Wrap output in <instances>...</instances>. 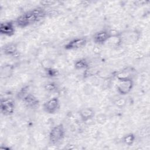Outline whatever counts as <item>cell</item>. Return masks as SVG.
Segmentation results:
<instances>
[{"instance_id":"2","label":"cell","mask_w":150,"mask_h":150,"mask_svg":"<svg viewBox=\"0 0 150 150\" xmlns=\"http://www.w3.org/2000/svg\"><path fill=\"white\" fill-rule=\"evenodd\" d=\"M66 129L63 124L53 127L49 134V140L51 144L56 145L62 141L65 137Z\"/></svg>"},{"instance_id":"16","label":"cell","mask_w":150,"mask_h":150,"mask_svg":"<svg viewBox=\"0 0 150 150\" xmlns=\"http://www.w3.org/2000/svg\"><path fill=\"white\" fill-rule=\"evenodd\" d=\"M136 137L133 133H128L125 134L122 138V142L127 146H131L135 141Z\"/></svg>"},{"instance_id":"13","label":"cell","mask_w":150,"mask_h":150,"mask_svg":"<svg viewBox=\"0 0 150 150\" xmlns=\"http://www.w3.org/2000/svg\"><path fill=\"white\" fill-rule=\"evenodd\" d=\"M14 67L13 65L6 64L1 66L0 70L1 77L2 79H6L10 77L13 74Z\"/></svg>"},{"instance_id":"9","label":"cell","mask_w":150,"mask_h":150,"mask_svg":"<svg viewBox=\"0 0 150 150\" xmlns=\"http://www.w3.org/2000/svg\"><path fill=\"white\" fill-rule=\"evenodd\" d=\"M15 23L13 21H6L0 24V33L6 36H12L15 32Z\"/></svg>"},{"instance_id":"21","label":"cell","mask_w":150,"mask_h":150,"mask_svg":"<svg viewBox=\"0 0 150 150\" xmlns=\"http://www.w3.org/2000/svg\"><path fill=\"white\" fill-rule=\"evenodd\" d=\"M55 3H56V2L53 1H42L40 2V4L42 6H51L52 5H54Z\"/></svg>"},{"instance_id":"3","label":"cell","mask_w":150,"mask_h":150,"mask_svg":"<svg viewBox=\"0 0 150 150\" xmlns=\"http://www.w3.org/2000/svg\"><path fill=\"white\" fill-rule=\"evenodd\" d=\"M15 109V101L9 98H2L0 100V111L2 115L9 116L14 113Z\"/></svg>"},{"instance_id":"5","label":"cell","mask_w":150,"mask_h":150,"mask_svg":"<svg viewBox=\"0 0 150 150\" xmlns=\"http://www.w3.org/2000/svg\"><path fill=\"white\" fill-rule=\"evenodd\" d=\"M87 43V39L84 36L74 38L64 46V48L66 50H77L84 47Z\"/></svg>"},{"instance_id":"6","label":"cell","mask_w":150,"mask_h":150,"mask_svg":"<svg viewBox=\"0 0 150 150\" xmlns=\"http://www.w3.org/2000/svg\"><path fill=\"white\" fill-rule=\"evenodd\" d=\"M112 36V35L110 31L103 29L96 32L93 35V40L96 44L102 45L108 42Z\"/></svg>"},{"instance_id":"17","label":"cell","mask_w":150,"mask_h":150,"mask_svg":"<svg viewBox=\"0 0 150 150\" xmlns=\"http://www.w3.org/2000/svg\"><path fill=\"white\" fill-rule=\"evenodd\" d=\"M29 86H25L22 87L18 91L16 94V97L18 99L22 100V99L29 93Z\"/></svg>"},{"instance_id":"14","label":"cell","mask_w":150,"mask_h":150,"mask_svg":"<svg viewBox=\"0 0 150 150\" xmlns=\"http://www.w3.org/2000/svg\"><path fill=\"white\" fill-rule=\"evenodd\" d=\"M74 67L77 70H84L90 67L89 62L85 58H80L74 62Z\"/></svg>"},{"instance_id":"11","label":"cell","mask_w":150,"mask_h":150,"mask_svg":"<svg viewBox=\"0 0 150 150\" xmlns=\"http://www.w3.org/2000/svg\"><path fill=\"white\" fill-rule=\"evenodd\" d=\"M25 105L30 109H35L39 107V100L33 94L29 93L22 100Z\"/></svg>"},{"instance_id":"1","label":"cell","mask_w":150,"mask_h":150,"mask_svg":"<svg viewBox=\"0 0 150 150\" xmlns=\"http://www.w3.org/2000/svg\"><path fill=\"white\" fill-rule=\"evenodd\" d=\"M46 16H47V11L40 6L19 15L14 22L16 26L25 28L40 21Z\"/></svg>"},{"instance_id":"20","label":"cell","mask_w":150,"mask_h":150,"mask_svg":"<svg viewBox=\"0 0 150 150\" xmlns=\"http://www.w3.org/2000/svg\"><path fill=\"white\" fill-rule=\"evenodd\" d=\"M45 71H46V74L50 77H53L57 76V71L55 69H54L53 67L46 69L45 70Z\"/></svg>"},{"instance_id":"8","label":"cell","mask_w":150,"mask_h":150,"mask_svg":"<svg viewBox=\"0 0 150 150\" xmlns=\"http://www.w3.org/2000/svg\"><path fill=\"white\" fill-rule=\"evenodd\" d=\"M136 75V70L132 67H127L118 71L115 74L116 78L118 80H133Z\"/></svg>"},{"instance_id":"4","label":"cell","mask_w":150,"mask_h":150,"mask_svg":"<svg viewBox=\"0 0 150 150\" xmlns=\"http://www.w3.org/2000/svg\"><path fill=\"white\" fill-rule=\"evenodd\" d=\"M60 107V100L57 97H53L49 98L43 104V111L49 114H55L59 110Z\"/></svg>"},{"instance_id":"7","label":"cell","mask_w":150,"mask_h":150,"mask_svg":"<svg viewBox=\"0 0 150 150\" xmlns=\"http://www.w3.org/2000/svg\"><path fill=\"white\" fill-rule=\"evenodd\" d=\"M134 87L133 80H118L117 85V91L121 96H125L129 93Z\"/></svg>"},{"instance_id":"19","label":"cell","mask_w":150,"mask_h":150,"mask_svg":"<svg viewBox=\"0 0 150 150\" xmlns=\"http://www.w3.org/2000/svg\"><path fill=\"white\" fill-rule=\"evenodd\" d=\"M115 105L119 107V108H122L126 104V100L124 98H119L117 100L115 101L114 102Z\"/></svg>"},{"instance_id":"12","label":"cell","mask_w":150,"mask_h":150,"mask_svg":"<svg viewBox=\"0 0 150 150\" xmlns=\"http://www.w3.org/2000/svg\"><path fill=\"white\" fill-rule=\"evenodd\" d=\"M79 115L80 120L83 122H86L93 118L95 115V111L92 108L86 107L81 108L79 111Z\"/></svg>"},{"instance_id":"10","label":"cell","mask_w":150,"mask_h":150,"mask_svg":"<svg viewBox=\"0 0 150 150\" xmlns=\"http://www.w3.org/2000/svg\"><path fill=\"white\" fill-rule=\"evenodd\" d=\"M1 52L5 56H16L18 54V45L14 42L6 43L2 46Z\"/></svg>"},{"instance_id":"18","label":"cell","mask_w":150,"mask_h":150,"mask_svg":"<svg viewBox=\"0 0 150 150\" xmlns=\"http://www.w3.org/2000/svg\"><path fill=\"white\" fill-rule=\"evenodd\" d=\"M96 72H97V70L94 67L90 66L87 69H86V70H84L83 77L84 78L90 77L94 76V74H96Z\"/></svg>"},{"instance_id":"15","label":"cell","mask_w":150,"mask_h":150,"mask_svg":"<svg viewBox=\"0 0 150 150\" xmlns=\"http://www.w3.org/2000/svg\"><path fill=\"white\" fill-rule=\"evenodd\" d=\"M43 87L46 91L50 93H57L59 90V85L54 81H48L46 83Z\"/></svg>"}]
</instances>
